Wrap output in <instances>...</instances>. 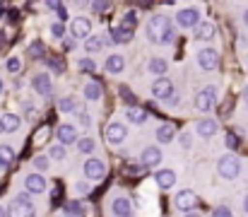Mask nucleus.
Here are the masks:
<instances>
[{
  "mask_svg": "<svg viewBox=\"0 0 248 217\" xmlns=\"http://www.w3.org/2000/svg\"><path fill=\"white\" fill-rule=\"evenodd\" d=\"M217 174L222 176V179H227V181H232V179H236L239 174H241V159L236 157V154H222L219 159H217Z\"/></svg>",
  "mask_w": 248,
  "mask_h": 217,
  "instance_id": "obj_1",
  "label": "nucleus"
},
{
  "mask_svg": "<svg viewBox=\"0 0 248 217\" xmlns=\"http://www.w3.org/2000/svg\"><path fill=\"white\" fill-rule=\"evenodd\" d=\"M215 106H217V87L215 84H210L195 94V109L200 114H210Z\"/></svg>",
  "mask_w": 248,
  "mask_h": 217,
  "instance_id": "obj_2",
  "label": "nucleus"
},
{
  "mask_svg": "<svg viewBox=\"0 0 248 217\" xmlns=\"http://www.w3.org/2000/svg\"><path fill=\"white\" fill-rule=\"evenodd\" d=\"M169 27H171V19L164 17V15H155V17H150V22H147V39H150L152 44H159L162 34H164Z\"/></svg>",
  "mask_w": 248,
  "mask_h": 217,
  "instance_id": "obj_3",
  "label": "nucleus"
},
{
  "mask_svg": "<svg viewBox=\"0 0 248 217\" xmlns=\"http://www.w3.org/2000/svg\"><path fill=\"white\" fill-rule=\"evenodd\" d=\"M82 171H84V179H87V181H101V179L106 176V164H104L101 159L89 157L82 164Z\"/></svg>",
  "mask_w": 248,
  "mask_h": 217,
  "instance_id": "obj_4",
  "label": "nucleus"
},
{
  "mask_svg": "<svg viewBox=\"0 0 248 217\" xmlns=\"http://www.w3.org/2000/svg\"><path fill=\"white\" fill-rule=\"evenodd\" d=\"M195 61H198V68H200V70H217V66H219V53H217L215 49H202V51H198Z\"/></svg>",
  "mask_w": 248,
  "mask_h": 217,
  "instance_id": "obj_5",
  "label": "nucleus"
},
{
  "mask_svg": "<svg viewBox=\"0 0 248 217\" xmlns=\"http://www.w3.org/2000/svg\"><path fill=\"white\" fill-rule=\"evenodd\" d=\"M173 94V82L164 77V75H159L155 82H152V97L157 99V101H166L169 97Z\"/></svg>",
  "mask_w": 248,
  "mask_h": 217,
  "instance_id": "obj_6",
  "label": "nucleus"
},
{
  "mask_svg": "<svg viewBox=\"0 0 248 217\" xmlns=\"http://www.w3.org/2000/svg\"><path fill=\"white\" fill-rule=\"evenodd\" d=\"M176 22L183 27V29H193L198 22H200V10L198 7H183L176 12Z\"/></svg>",
  "mask_w": 248,
  "mask_h": 217,
  "instance_id": "obj_7",
  "label": "nucleus"
},
{
  "mask_svg": "<svg viewBox=\"0 0 248 217\" xmlns=\"http://www.w3.org/2000/svg\"><path fill=\"white\" fill-rule=\"evenodd\" d=\"M46 179H44V174L41 171H31V174H27L24 176V188L29 191V193H34V196H41L44 191H46Z\"/></svg>",
  "mask_w": 248,
  "mask_h": 217,
  "instance_id": "obj_8",
  "label": "nucleus"
},
{
  "mask_svg": "<svg viewBox=\"0 0 248 217\" xmlns=\"http://www.w3.org/2000/svg\"><path fill=\"white\" fill-rule=\"evenodd\" d=\"M173 205L181 210V213H190L195 205H198V196H195V191H178L176 193V198H173Z\"/></svg>",
  "mask_w": 248,
  "mask_h": 217,
  "instance_id": "obj_9",
  "label": "nucleus"
},
{
  "mask_svg": "<svg viewBox=\"0 0 248 217\" xmlns=\"http://www.w3.org/2000/svg\"><path fill=\"white\" fill-rule=\"evenodd\" d=\"M70 34H73L75 41H84V39L92 34V22H89L87 17H75V19L70 22Z\"/></svg>",
  "mask_w": 248,
  "mask_h": 217,
  "instance_id": "obj_10",
  "label": "nucleus"
},
{
  "mask_svg": "<svg viewBox=\"0 0 248 217\" xmlns=\"http://www.w3.org/2000/svg\"><path fill=\"white\" fill-rule=\"evenodd\" d=\"M106 140L111 145H118V143H123L125 140V135H128V128L123 126V123H118V121H113V123H108L106 126Z\"/></svg>",
  "mask_w": 248,
  "mask_h": 217,
  "instance_id": "obj_11",
  "label": "nucleus"
},
{
  "mask_svg": "<svg viewBox=\"0 0 248 217\" xmlns=\"http://www.w3.org/2000/svg\"><path fill=\"white\" fill-rule=\"evenodd\" d=\"M31 89L39 94V97H51V77L46 75V72H39V75H34L31 77Z\"/></svg>",
  "mask_w": 248,
  "mask_h": 217,
  "instance_id": "obj_12",
  "label": "nucleus"
},
{
  "mask_svg": "<svg viewBox=\"0 0 248 217\" xmlns=\"http://www.w3.org/2000/svg\"><path fill=\"white\" fill-rule=\"evenodd\" d=\"M15 210L12 213H24V215H34V203H31V193H17L15 200H12Z\"/></svg>",
  "mask_w": 248,
  "mask_h": 217,
  "instance_id": "obj_13",
  "label": "nucleus"
},
{
  "mask_svg": "<svg viewBox=\"0 0 248 217\" xmlns=\"http://www.w3.org/2000/svg\"><path fill=\"white\" fill-rule=\"evenodd\" d=\"M162 150L159 147H155V145H150V147H145L142 150V154H140V162L145 164V167H159L162 164Z\"/></svg>",
  "mask_w": 248,
  "mask_h": 217,
  "instance_id": "obj_14",
  "label": "nucleus"
},
{
  "mask_svg": "<svg viewBox=\"0 0 248 217\" xmlns=\"http://www.w3.org/2000/svg\"><path fill=\"white\" fill-rule=\"evenodd\" d=\"M56 135H58V143L73 145L78 140V126H73V123H61L58 131H56Z\"/></svg>",
  "mask_w": 248,
  "mask_h": 217,
  "instance_id": "obj_15",
  "label": "nucleus"
},
{
  "mask_svg": "<svg viewBox=\"0 0 248 217\" xmlns=\"http://www.w3.org/2000/svg\"><path fill=\"white\" fill-rule=\"evenodd\" d=\"M106 44H108V39H106V36H101V34H89V36L84 39V51L92 56V53L104 51V49H106Z\"/></svg>",
  "mask_w": 248,
  "mask_h": 217,
  "instance_id": "obj_16",
  "label": "nucleus"
},
{
  "mask_svg": "<svg viewBox=\"0 0 248 217\" xmlns=\"http://www.w3.org/2000/svg\"><path fill=\"white\" fill-rule=\"evenodd\" d=\"M217 131H219V123L215 118H200L195 126V133L200 138H212V135H217Z\"/></svg>",
  "mask_w": 248,
  "mask_h": 217,
  "instance_id": "obj_17",
  "label": "nucleus"
},
{
  "mask_svg": "<svg viewBox=\"0 0 248 217\" xmlns=\"http://www.w3.org/2000/svg\"><path fill=\"white\" fill-rule=\"evenodd\" d=\"M193 29H195V39H198V41H212L215 34H217L212 22H198Z\"/></svg>",
  "mask_w": 248,
  "mask_h": 217,
  "instance_id": "obj_18",
  "label": "nucleus"
},
{
  "mask_svg": "<svg viewBox=\"0 0 248 217\" xmlns=\"http://www.w3.org/2000/svg\"><path fill=\"white\" fill-rule=\"evenodd\" d=\"M19 126H22V118H19L17 114H2V116H0V128H2V133H17Z\"/></svg>",
  "mask_w": 248,
  "mask_h": 217,
  "instance_id": "obj_19",
  "label": "nucleus"
},
{
  "mask_svg": "<svg viewBox=\"0 0 248 217\" xmlns=\"http://www.w3.org/2000/svg\"><path fill=\"white\" fill-rule=\"evenodd\" d=\"M108 39H111L113 44H128V41L133 39V29L118 24V27H113V29L108 32Z\"/></svg>",
  "mask_w": 248,
  "mask_h": 217,
  "instance_id": "obj_20",
  "label": "nucleus"
},
{
  "mask_svg": "<svg viewBox=\"0 0 248 217\" xmlns=\"http://www.w3.org/2000/svg\"><path fill=\"white\" fill-rule=\"evenodd\" d=\"M104 68H106L108 75H121V72L125 70V58H123V56H118V53H113V56H108V58H106Z\"/></svg>",
  "mask_w": 248,
  "mask_h": 217,
  "instance_id": "obj_21",
  "label": "nucleus"
},
{
  "mask_svg": "<svg viewBox=\"0 0 248 217\" xmlns=\"http://www.w3.org/2000/svg\"><path fill=\"white\" fill-rule=\"evenodd\" d=\"M155 179H157V186L164 188V191H169V188L176 186V171H171V169H159Z\"/></svg>",
  "mask_w": 248,
  "mask_h": 217,
  "instance_id": "obj_22",
  "label": "nucleus"
},
{
  "mask_svg": "<svg viewBox=\"0 0 248 217\" xmlns=\"http://www.w3.org/2000/svg\"><path fill=\"white\" fill-rule=\"evenodd\" d=\"M125 118H128L130 123H135V126H142V123L147 121V111L140 109V106H135V104H128V109H125Z\"/></svg>",
  "mask_w": 248,
  "mask_h": 217,
  "instance_id": "obj_23",
  "label": "nucleus"
},
{
  "mask_svg": "<svg viewBox=\"0 0 248 217\" xmlns=\"http://www.w3.org/2000/svg\"><path fill=\"white\" fill-rule=\"evenodd\" d=\"M111 213L118 217H128L133 215V203L128 200V198H116L113 203H111Z\"/></svg>",
  "mask_w": 248,
  "mask_h": 217,
  "instance_id": "obj_24",
  "label": "nucleus"
},
{
  "mask_svg": "<svg viewBox=\"0 0 248 217\" xmlns=\"http://www.w3.org/2000/svg\"><path fill=\"white\" fill-rule=\"evenodd\" d=\"M58 109H61L63 114H78V111H82V104H80L75 97H63V99L58 101Z\"/></svg>",
  "mask_w": 248,
  "mask_h": 217,
  "instance_id": "obj_25",
  "label": "nucleus"
},
{
  "mask_svg": "<svg viewBox=\"0 0 248 217\" xmlns=\"http://www.w3.org/2000/svg\"><path fill=\"white\" fill-rule=\"evenodd\" d=\"M101 84L96 82V80H89L87 84H84V99H89V101H99L101 99Z\"/></svg>",
  "mask_w": 248,
  "mask_h": 217,
  "instance_id": "obj_26",
  "label": "nucleus"
},
{
  "mask_svg": "<svg viewBox=\"0 0 248 217\" xmlns=\"http://www.w3.org/2000/svg\"><path fill=\"white\" fill-rule=\"evenodd\" d=\"M173 138H176V128H173L171 123H162V126L157 128V140L162 145H169Z\"/></svg>",
  "mask_w": 248,
  "mask_h": 217,
  "instance_id": "obj_27",
  "label": "nucleus"
},
{
  "mask_svg": "<svg viewBox=\"0 0 248 217\" xmlns=\"http://www.w3.org/2000/svg\"><path fill=\"white\" fill-rule=\"evenodd\" d=\"M166 70H169V63H166L164 58H150L147 61V72L150 75H166Z\"/></svg>",
  "mask_w": 248,
  "mask_h": 217,
  "instance_id": "obj_28",
  "label": "nucleus"
},
{
  "mask_svg": "<svg viewBox=\"0 0 248 217\" xmlns=\"http://www.w3.org/2000/svg\"><path fill=\"white\" fill-rule=\"evenodd\" d=\"M15 162V147L12 145H0V167H10Z\"/></svg>",
  "mask_w": 248,
  "mask_h": 217,
  "instance_id": "obj_29",
  "label": "nucleus"
},
{
  "mask_svg": "<svg viewBox=\"0 0 248 217\" xmlns=\"http://www.w3.org/2000/svg\"><path fill=\"white\" fill-rule=\"evenodd\" d=\"M75 145H78V150H80L82 154H92V152L96 150L94 138H89V135H87V138H78V140H75Z\"/></svg>",
  "mask_w": 248,
  "mask_h": 217,
  "instance_id": "obj_30",
  "label": "nucleus"
},
{
  "mask_svg": "<svg viewBox=\"0 0 248 217\" xmlns=\"http://www.w3.org/2000/svg\"><path fill=\"white\" fill-rule=\"evenodd\" d=\"M31 164H34L36 171H46V169L51 167V157H48V154H36Z\"/></svg>",
  "mask_w": 248,
  "mask_h": 217,
  "instance_id": "obj_31",
  "label": "nucleus"
},
{
  "mask_svg": "<svg viewBox=\"0 0 248 217\" xmlns=\"http://www.w3.org/2000/svg\"><path fill=\"white\" fill-rule=\"evenodd\" d=\"M63 213H65V215H84L87 210H84V205L80 200H73V203H68V205L63 208Z\"/></svg>",
  "mask_w": 248,
  "mask_h": 217,
  "instance_id": "obj_32",
  "label": "nucleus"
},
{
  "mask_svg": "<svg viewBox=\"0 0 248 217\" xmlns=\"http://www.w3.org/2000/svg\"><path fill=\"white\" fill-rule=\"evenodd\" d=\"M48 157H51V159H56V162L65 159V147H63V143L51 145V147H48Z\"/></svg>",
  "mask_w": 248,
  "mask_h": 217,
  "instance_id": "obj_33",
  "label": "nucleus"
},
{
  "mask_svg": "<svg viewBox=\"0 0 248 217\" xmlns=\"http://www.w3.org/2000/svg\"><path fill=\"white\" fill-rule=\"evenodd\" d=\"M5 68H7V72H12V75H17V72L22 70V61H19L17 56H12V58H7V63H5Z\"/></svg>",
  "mask_w": 248,
  "mask_h": 217,
  "instance_id": "obj_34",
  "label": "nucleus"
},
{
  "mask_svg": "<svg viewBox=\"0 0 248 217\" xmlns=\"http://www.w3.org/2000/svg\"><path fill=\"white\" fill-rule=\"evenodd\" d=\"M51 36H53V39H65V27H63V22H53V24H51Z\"/></svg>",
  "mask_w": 248,
  "mask_h": 217,
  "instance_id": "obj_35",
  "label": "nucleus"
},
{
  "mask_svg": "<svg viewBox=\"0 0 248 217\" xmlns=\"http://www.w3.org/2000/svg\"><path fill=\"white\" fill-rule=\"evenodd\" d=\"M78 68L82 72H94L96 70V63H94L92 58H80V61H78Z\"/></svg>",
  "mask_w": 248,
  "mask_h": 217,
  "instance_id": "obj_36",
  "label": "nucleus"
},
{
  "mask_svg": "<svg viewBox=\"0 0 248 217\" xmlns=\"http://www.w3.org/2000/svg\"><path fill=\"white\" fill-rule=\"evenodd\" d=\"M145 169H147V167H145L142 162H140V164H128V167H125V174H128V176H140Z\"/></svg>",
  "mask_w": 248,
  "mask_h": 217,
  "instance_id": "obj_37",
  "label": "nucleus"
},
{
  "mask_svg": "<svg viewBox=\"0 0 248 217\" xmlns=\"http://www.w3.org/2000/svg\"><path fill=\"white\" fill-rule=\"evenodd\" d=\"M111 7V0H92V12H106Z\"/></svg>",
  "mask_w": 248,
  "mask_h": 217,
  "instance_id": "obj_38",
  "label": "nucleus"
},
{
  "mask_svg": "<svg viewBox=\"0 0 248 217\" xmlns=\"http://www.w3.org/2000/svg\"><path fill=\"white\" fill-rule=\"evenodd\" d=\"M173 39H176V29H173V24H171V27L166 29L164 34H162V39H159V44H162V46H166V44H171Z\"/></svg>",
  "mask_w": 248,
  "mask_h": 217,
  "instance_id": "obj_39",
  "label": "nucleus"
},
{
  "mask_svg": "<svg viewBox=\"0 0 248 217\" xmlns=\"http://www.w3.org/2000/svg\"><path fill=\"white\" fill-rule=\"evenodd\" d=\"M29 53H31L34 58H44V44H41V41H34V44L29 46Z\"/></svg>",
  "mask_w": 248,
  "mask_h": 217,
  "instance_id": "obj_40",
  "label": "nucleus"
},
{
  "mask_svg": "<svg viewBox=\"0 0 248 217\" xmlns=\"http://www.w3.org/2000/svg\"><path fill=\"white\" fill-rule=\"evenodd\" d=\"M178 143H181L183 150H190V147H193V135L186 131V133H181V135H178Z\"/></svg>",
  "mask_w": 248,
  "mask_h": 217,
  "instance_id": "obj_41",
  "label": "nucleus"
},
{
  "mask_svg": "<svg viewBox=\"0 0 248 217\" xmlns=\"http://www.w3.org/2000/svg\"><path fill=\"white\" fill-rule=\"evenodd\" d=\"M135 22H138V15L130 10V12L123 17V22H121V24H123V27H128V29H133V27H135Z\"/></svg>",
  "mask_w": 248,
  "mask_h": 217,
  "instance_id": "obj_42",
  "label": "nucleus"
},
{
  "mask_svg": "<svg viewBox=\"0 0 248 217\" xmlns=\"http://www.w3.org/2000/svg\"><path fill=\"white\" fill-rule=\"evenodd\" d=\"M89 191H92L89 181H78V184H75V193H78V196H87Z\"/></svg>",
  "mask_w": 248,
  "mask_h": 217,
  "instance_id": "obj_43",
  "label": "nucleus"
},
{
  "mask_svg": "<svg viewBox=\"0 0 248 217\" xmlns=\"http://www.w3.org/2000/svg\"><path fill=\"white\" fill-rule=\"evenodd\" d=\"M48 66L53 68V72H63V68H65L61 58H48Z\"/></svg>",
  "mask_w": 248,
  "mask_h": 217,
  "instance_id": "obj_44",
  "label": "nucleus"
},
{
  "mask_svg": "<svg viewBox=\"0 0 248 217\" xmlns=\"http://www.w3.org/2000/svg\"><path fill=\"white\" fill-rule=\"evenodd\" d=\"M121 97H123V99H125L128 104H135V94H133V92H130L128 87H121Z\"/></svg>",
  "mask_w": 248,
  "mask_h": 217,
  "instance_id": "obj_45",
  "label": "nucleus"
},
{
  "mask_svg": "<svg viewBox=\"0 0 248 217\" xmlns=\"http://www.w3.org/2000/svg\"><path fill=\"white\" fill-rule=\"evenodd\" d=\"M224 145H227V147H236V145H239V138H236L234 133H229V135L224 138Z\"/></svg>",
  "mask_w": 248,
  "mask_h": 217,
  "instance_id": "obj_46",
  "label": "nucleus"
},
{
  "mask_svg": "<svg viewBox=\"0 0 248 217\" xmlns=\"http://www.w3.org/2000/svg\"><path fill=\"white\" fill-rule=\"evenodd\" d=\"M212 215H217V217H224V215H227V217H229V215H232V210H229V208H217Z\"/></svg>",
  "mask_w": 248,
  "mask_h": 217,
  "instance_id": "obj_47",
  "label": "nucleus"
},
{
  "mask_svg": "<svg viewBox=\"0 0 248 217\" xmlns=\"http://www.w3.org/2000/svg\"><path fill=\"white\" fill-rule=\"evenodd\" d=\"M44 2H46V7H51V10H58V7L63 5L61 0H44Z\"/></svg>",
  "mask_w": 248,
  "mask_h": 217,
  "instance_id": "obj_48",
  "label": "nucleus"
},
{
  "mask_svg": "<svg viewBox=\"0 0 248 217\" xmlns=\"http://www.w3.org/2000/svg\"><path fill=\"white\" fill-rule=\"evenodd\" d=\"M56 12H58V19H61V22H63V19H68V12H65V7H63V5H61Z\"/></svg>",
  "mask_w": 248,
  "mask_h": 217,
  "instance_id": "obj_49",
  "label": "nucleus"
},
{
  "mask_svg": "<svg viewBox=\"0 0 248 217\" xmlns=\"http://www.w3.org/2000/svg\"><path fill=\"white\" fill-rule=\"evenodd\" d=\"M24 109H27V111H24V114H27V116H29V118H31V116H34V114H36V111H34V106H31V104H27V106H24Z\"/></svg>",
  "mask_w": 248,
  "mask_h": 217,
  "instance_id": "obj_50",
  "label": "nucleus"
},
{
  "mask_svg": "<svg viewBox=\"0 0 248 217\" xmlns=\"http://www.w3.org/2000/svg\"><path fill=\"white\" fill-rule=\"evenodd\" d=\"M244 101L248 104V84H246V89H244Z\"/></svg>",
  "mask_w": 248,
  "mask_h": 217,
  "instance_id": "obj_51",
  "label": "nucleus"
},
{
  "mask_svg": "<svg viewBox=\"0 0 248 217\" xmlns=\"http://www.w3.org/2000/svg\"><path fill=\"white\" fill-rule=\"evenodd\" d=\"M5 92V82H2V77H0V94Z\"/></svg>",
  "mask_w": 248,
  "mask_h": 217,
  "instance_id": "obj_52",
  "label": "nucleus"
},
{
  "mask_svg": "<svg viewBox=\"0 0 248 217\" xmlns=\"http://www.w3.org/2000/svg\"><path fill=\"white\" fill-rule=\"evenodd\" d=\"M244 210H246V213H248V196H246V198H244Z\"/></svg>",
  "mask_w": 248,
  "mask_h": 217,
  "instance_id": "obj_53",
  "label": "nucleus"
},
{
  "mask_svg": "<svg viewBox=\"0 0 248 217\" xmlns=\"http://www.w3.org/2000/svg\"><path fill=\"white\" fill-rule=\"evenodd\" d=\"M244 24H246V27H248V10H246V12H244Z\"/></svg>",
  "mask_w": 248,
  "mask_h": 217,
  "instance_id": "obj_54",
  "label": "nucleus"
},
{
  "mask_svg": "<svg viewBox=\"0 0 248 217\" xmlns=\"http://www.w3.org/2000/svg\"><path fill=\"white\" fill-rule=\"evenodd\" d=\"M0 133H2V128H0Z\"/></svg>",
  "mask_w": 248,
  "mask_h": 217,
  "instance_id": "obj_55",
  "label": "nucleus"
},
{
  "mask_svg": "<svg viewBox=\"0 0 248 217\" xmlns=\"http://www.w3.org/2000/svg\"><path fill=\"white\" fill-rule=\"evenodd\" d=\"M0 2H2V0H0Z\"/></svg>",
  "mask_w": 248,
  "mask_h": 217,
  "instance_id": "obj_56",
  "label": "nucleus"
}]
</instances>
